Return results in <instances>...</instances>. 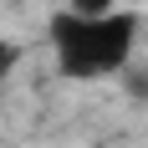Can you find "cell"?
I'll return each mask as SVG.
<instances>
[{"instance_id": "obj_3", "label": "cell", "mask_w": 148, "mask_h": 148, "mask_svg": "<svg viewBox=\"0 0 148 148\" xmlns=\"http://www.w3.org/2000/svg\"><path fill=\"white\" fill-rule=\"evenodd\" d=\"M72 10H82V15H102V10H112L118 0H66Z\"/></svg>"}, {"instance_id": "obj_1", "label": "cell", "mask_w": 148, "mask_h": 148, "mask_svg": "<svg viewBox=\"0 0 148 148\" xmlns=\"http://www.w3.org/2000/svg\"><path fill=\"white\" fill-rule=\"evenodd\" d=\"M51 51H56V66L77 82H97V77H118L128 61H133L138 46V15L112 5L102 15H82V10H56L51 15Z\"/></svg>"}, {"instance_id": "obj_2", "label": "cell", "mask_w": 148, "mask_h": 148, "mask_svg": "<svg viewBox=\"0 0 148 148\" xmlns=\"http://www.w3.org/2000/svg\"><path fill=\"white\" fill-rule=\"evenodd\" d=\"M15 61H21V51H15V46L5 41V36H0V82H5V77L15 72Z\"/></svg>"}]
</instances>
